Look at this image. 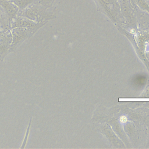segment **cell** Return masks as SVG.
I'll list each match as a JSON object with an SVG mask.
<instances>
[{
	"label": "cell",
	"instance_id": "6da1fadb",
	"mask_svg": "<svg viewBox=\"0 0 149 149\" xmlns=\"http://www.w3.org/2000/svg\"><path fill=\"white\" fill-rule=\"evenodd\" d=\"M10 31L12 36L10 51H13L23 42L36 33L34 30L24 28H13L11 29Z\"/></svg>",
	"mask_w": 149,
	"mask_h": 149
},
{
	"label": "cell",
	"instance_id": "7a4b0ae2",
	"mask_svg": "<svg viewBox=\"0 0 149 149\" xmlns=\"http://www.w3.org/2000/svg\"><path fill=\"white\" fill-rule=\"evenodd\" d=\"M45 13L40 7V5H31L23 10H19L17 16L27 17L38 23H42L45 17Z\"/></svg>",
	"mask_w": 149,
	"mask_h": 149
},
{
	"label": "cell",
	"instance_id": "3957f363",
	"mask_svg": "<svg viewBox=\"0 0 149 149\" xmlns=\"http://www.w3.org/2000/svg\"><path fill=\"white\" fill-rule=\"evenodd\" d=\"M45 22L38 23L27 17L17 16L11 22L10 29L13 28H24L35 31L36 32L44 24Z\"/></svg>",
	"mask_w": 149,
	"mask_h": 149
},
{
	"label": "cell",
	"instance_id": "277c9868",
	"mask_svg": "<svg viewBox=\"0 0 149 149\" xmlns=\"http://www.w3.org/2000/svg\"><path fill=\"white\" fill-rule=\"evenodd\" d=\"M12 36L10 29L0 32V60H3L6 54L10 51Z\"/></svg>",
	"mask_w": 149,
	"mask_h": 149
},
{
	"label": "cell",
	"instance_id": "5b68a950",
	"mask_svg": "<svg viewBox=\"0 0 149 149\" xmlns=\"http://www.w3.org/2000/svg\"><path fill=\"white\" fill-rule=\"evenodd\" d=\"M0 6L8 15L11 22L17 16L20 9L10 0H0Z\"/></svg>",
	"mask_w": 149,
	"mask_h": 149
},
{
	"label": "cell",
	"instance_id": "8992f818",
	"mask_svg": "<svg viewBox=\"0 0 149 149\" xmlns=\"http://www.w3.org/2000/svg\"><path fill=\"white\" fill-rule=\"evenodd\" d=\"M11 21L5 10L0 6V32L10 29Z\"/></svg>",
	"mask_w": 149,
	"mask_h": 149
},
{
	"label": "cell",
	"instance_id": "52a82bcc",
	"mask_svg": "<svg viewBox=\"0 0 149 149\" xmlns=\"http://www.w3.org/2000/svg\"><path fill=\"white\" fill-rule=\"evenodd\" d=\"M13 2L20 10H23L29 6L32 5L34 0H10Z\"/></svg>",
	"mask_w": 149,
	"mask_h": 149
},
{
	"label": "cell",
	"instance_id": "ba28073f",
	"mask_svg": "<svg viewBox=\"0 0 149 149\" xmlns=\"http://www.w3.org/2000/svg\"><path fill=\"white\" fill-rule=\"evenodd\" d=\"M31 119L30 120V122H29V125H28V127H27V129L26 130V132L25 133V136H24V140L23 141V143H22V146L21 147L22 148H24L25 147V145L27 143V141L28 140V136H29V132H30V125H31Z\"/></svg>",
	"mask_w": 149,
	"mask_h": 149
},
{
	"label": "cell",
	"instance_id": "9c48e42d",
	"mask_svg": "<svg viewBox=\"0 0 149 149\" xmlns=\"http://www.w3.org/2000/svg\"><path fill=\"white\" fill-rule=\"evenodd\" d=\"M119 120H120V122L121 123H125L127 122V118L126 116H124V115L121 116Z\"/></svg>",
	"mask_w": 149,
	"mask_h": 149
},
{
	"label": "cell",
	"instance_id": "30bf717a",
	"mask_svg": "<svg viewBox=\"0 0 149 149\" xmlns=\"http://www.w3.org/2000/svg\"><path fill=\"white\" fill-rule=\"evenodd\" d=\"M49 1L50 0H39V3H40L41 5L47 6V5H48Z\"/></svg>",
	"mask_w": 149,
	"mask_h": 149
}]
</instances>
